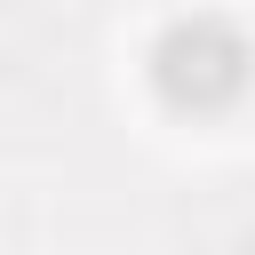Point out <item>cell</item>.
I'll return each instance as SVG.
<instances>
[{
    "label": "cell",
    "instance_id": "obj_1",
    "mask_svg": "<svg viewBox=\"0 0 255 255\" xmlns=\"http://www.w3.org/2000/svg\"><path fill=\"white\" fill-rule=\"evenodd\" d=\"M151 80H159L167 104H191V112L231 104L239 80H247V48H239L223 24H175V32L159 40V56H151Z\"/></svg>",
    "mask_w": 255,
    "mask_h": 255
}]
</instances>
